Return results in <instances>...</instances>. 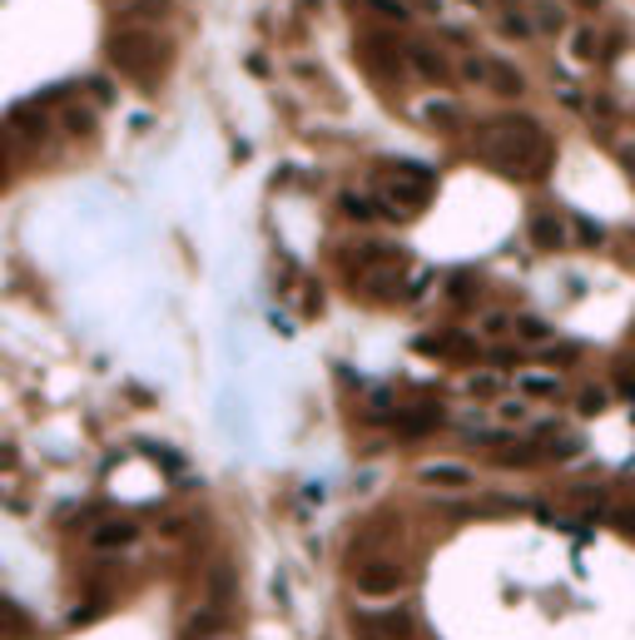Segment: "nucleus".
<instances>
[{
	"mask_svg": "<svg viewBox=\"0 0 635 640\" xmlns=\"http://www.w3.org/2000/svg\"><path fill=\"white\" fill-rule=\"evenodd\" d=\"M477 150L506 179H541L546 159H551V144L531 115H502V120H492L482 130V140H477Z\"/></svg>",
	"mask_w": 635,
	"mask_h": 640,
	"instance_id": "f257e3e1",
	"label": "nucleus"
},
{
	"mask_svg": "<svg viewBox=\"0 0 635 640\" xmlns=\"http://www.w3.org/2000/svg\"><path fill=\"white\" fill-rule=\"evenodd\" d=\"M189 640H199V636H189Z\"/></svg>",
	"mask_w": 635,
	"mask_h": 640,
	"instance_id": "4c0bfd02",
	"label": "nucleus"
},
{
	"mask_svg": "<svg viewBox=\"0 0 635 640\" xmlns=\"http://www.w3.org/2000/svg\"><path fill=\"white\" fill-rule=\"evenodd\" d=\"M134 542H140L134 517H105L85 532V546H95V552H115V546H134Z\"/></svg>",
	"mask_w": 635,
	"mask_h": 640,
	"instance_id": "1a4fd4ad",
	"label": "nucleus"
},
{
	"mask_svg": "<svg viewBox=\"0 0 635 640\" xmlns=\"http://www.w3.org/2000/svg\"><path fill=\"white\" fill-rule=\"evenodd\" d=\"M408 5H418L422 15H437L442 11V0H408Z\"/></svg>",
	"mask_w": 635,
	"mask_h": 640,
	"instance_id": "72a5a7b5",
	"label": "nucleus"
},
{
	"mask_svg": "<svg viewBox=\"0 0 635 640\" xmlns=\"http://www.w3.org/2000/svg\"><path fill=\"white\" fill-rule=\"evenodd\" d=\"M442 423H447L442 402H418V407H398V417H392V427H398L402 437H427V432H437Z\"/></svg>",
	"mask_w": 635,
	"mask_h": 640,
	"instance_id": "f8f14e48",
	"label": "nucleus"
},
{
	"mask_svg": "<svg viewBox=\"0 0 635 640\" xmlns=\"http://www.w3.org/2000/svg\"><path fill=\"white\" fill-rule=\"evenodd\" d=\"M422 120H427L432 130L452 134V130H462V105H457V99H427V105H422Z\"/></svg>",
	"mask_w": 635,
	"mask_h": 640,
	"instance_id": "dca6fc26",
	"label": "nucleus"
},
{
	"mask_svg": "<svg viewBox=\"0 0 635 640\" xmlns=\"http://www.w3.org/2000/svg\"><path fill=\"white\" fill-rule=\"evenodd\" d=\"M422 353H432V358H477V343L467 333H432L422 337Z\"/></svg>",
	"mask_w": 635,
	"mask_h": 640,
	"instance_id": "2eb2a0df",
	"label": "nucleus"
},
{
	"mask_svg": "<svg viewBox=\"0 0 635 640\" xmlns=\"http://www.w3.org/2000/svg\"><path fill=\"white\" fill-rule=\"evenodd\" d=\"M15 462V452H5V447H0V467H11Z\"/></svg>",
	"mask_w": 635,
	"mask_h": 640,
	"instance_id": "f704fd0d",
	"label": "nucleus"
},
{
	"mask_svg": "<svg viewBox=\"0 0 635 640\" xmlns=\"http://www.w3.org/2000/svg\"><path fill=\"white\" fill-rule=\"evenodd\" d=\"M418 482L422 487H442V491H472L477 472L467 462H427V467H418Z\"/></svg>",
	"mask_w": 635,
	"mask_h": 640,
	"instance_id": "9d476101",
	"label": "nucleus"
},
{
	"mask_svg": "<svg viewBox=\"0 0 635 640\" xmlns=\"http://www.w3.org/2000/svg\"><path fill=\"white\" fill-rule=\"evenodd\" d=\"M561 501H566L576 517L601 521L615 497H611V487H601V482H566V487H561Z\"/></svg>",
	"mask_w": 635,
	"mask_h": 640,
	"instance_id": "6e6552de",
	"label": "nucleus"
},
{
	"mask_svg": "<svg viewBox=\"0 0 635 640\" xmlns=\"http://www.w3.org/2000/svg\"><path fill=\"white\" fill-rule=\"evenodd\" d=\"M408 50V70L418 80H427V85H452L457 80V70H452V60L437 50V45H427V40H408L402 45Z\"/></svg>",
	"mask_w": 635,
	"mask_h": 640,
	"instance_id": "0eeeda50",
	"label": "nucleus"
},
{
	"mask_svg": "<svg viewBox=\"0 0 635 640\" xmlns=\"http://www.w3.org/2000/svg\"><path fill=\"white\" fill-rule=\"evenodd\" d=\"M21 636H31V616L15 601L0 596V640H21Z\"/></svg>",
	"mask_w": 635,
	"mask_h": 640,
	"instance_id": "6ab92c4d",
	"label": "nucleus"
},
{
	"mask_svg": "<svg viewBox=\"0 0 635 640\" xmlns=\"http://www.w3.org/2000/svg\"><path fill=\"white\" fill-rule=\"evenodd\" d=\"M408 581H412V571L398 561V556H388V552L363 556V561L353 566V591H357V596H367V601L402 596V591H408Z\"/></svg>",
	"mask_w": 635,
	"mask_h": 640,
	"instance_id": "20e7f679",
	"label": "nucleus"
},
{
	"mask_svg": "<svg viewBox=\"0 0 635 640\" xmlns=\"http://www.w3.org/2000/svg\"><path fill=\"white\" fill-rule=\"evenodd\" d=\"M357 50H363V66L373 70L377 80H398L402 85V75H408V50H402L392 35H363Z\"/></svg>",
	"mask_w": 635,
	"mask_h": 640,
	"instance_id": "423d86ee",
	"label": "nucleus"
},
{
	"mask_svg": "<svg viewBox=\"0 0 635 640\" xmlns=\"http://www.w3.org/2000/svg\"><path fill=\"white\" fill-rule=\"evenodd\" d=\"M486 90H496L502 99H521L527 95V75L511 60H486Z\"/></svg>",
	"mask_w": 635,
	"mask_h": 640,
	"instance_id": "ddd939ff",
	"label": "nucleus"
},
{
	"mask_svg": "<svg viewBox=\"0 0 635 640\" xmlns=\"http://www.w3.org/2000/svg\"><path fill=\"white\" fill-rule=\"evenodd\" d=\"M348 626H353L357 640H412L418 636L412 606H367V611H353Z\"/></svg>",
	"mask_w": 635,
	"mask_h": 640,
	"instance_id": "39448f33",
	"label": "nucleus"
},
{
	"mask_svg": "<svg viewBox=\"0 0 635 640\" xmlns=\"http://www.w3.org/2000/svg\"><path fill=\"white\" fill-rule=\"evenodd\" d=\"M517 328V318H506V313H482V337H506Z\"/></svg>",
	"mask_w": 635,
	"mask_h": 640,
	"instance_id": "a878e982",
	"label": "nucleus"
},
{
	"mask_svg": "<svg viewBox=\"0 0 635 640\" xmlns=\"http://www.w3.org/2000/svg\"><path fill=\"white\" fill-rule=\"evenodd\" d=\"M432 189H437V174L427 169V164H412V159H398L388 164V174H383V204L392 209V218H412L427 209Z\"/></svg>",
	"mask_w": 635,
	"mask_h": 640,
	"instance_id": "7ed1b4c3",
	"label": "nucleus"
},
{
	"mask_svg": "<svg viewBox=\"0 0 635 640\" xmlns=\"http://www.w3.org/2000/svg\"><path fill=\"white\" fill-rule=\"evenodd\" d=\"M353 5H363L373 21H383V25H408L412 21V5L408 0H353Z\"/></svg>",
	"mask_w": 635,
	"mask_h": 640,
	"instance_id": "f3484780",
	"label": "nucleus"
},
{
	"mask_svg": "<svg viewBox=\"0 0 635 640\" xmlns=\"http://www.w3.org/2000/svg\"><path fill=\"white\" fill-rule=\"evenodd\" d=\"M527 413H531L527 402H502V407H496V417H502V423H506V427H517V423H527Z\"/></svg>",
	"mask_w": 635,
	"mask_h": 640,
	"instance_id": "7c9ffc66",
	"label": "nucleus"
},
{
	"mask_svg": "<svg viewBox=\"0 0 635 640\" xmlns=\"http://www.w3.org/2000/svg\"><path fill=\"white\" fill-rule=\"evenodd\" d=\"M502 35L506 40H531V35H537V25H531V15H521V11H502Z\"/></svg>",
	"mask_w": 635,
	"mask_h": 640,
	"instance_id": "b1692460",
	"label": "nucleus"
},
{
	"mask_svg": "<svg viewBox=\"0 0 635 640\" xmlns=\"http://www.w3.org/2000/svg\"><path fill=\"white\" fill-rule=\"evenodd\" d=\"M527 234H531V244H537L541 253H561V249H566V239H571L566 218H561L556 209H537V214H531V224H527Z\"/></svg>",
	"mask_w": 635,
	"mask_h": 640,
	"instance_id": "9b49d317",
	"label": "nucleus"
},
{
	"mask_svg": "<svg viewBox=\"0 0 635 640\" xmlns=\"http://www.w3.org/2000/svg\"><path fill=\"white\" fill-rule=\"evenodd\" d=\"M467 5H486V0H467Z\"/></svg>",
	"mask_w": 635,
	"mask_h": 640,
	"instance_id": "e433bc0d",
	"label": "nucleus"
},
{
	"mask_svg": "<svg viewBox=\"0 0 635 640\" xmlns=\"http://www.w3.org/2000/svg\"><path fill=\"white\" fill-rule=\"evenodd\" d=\"M581 358V347H571V343H546L541 347V363H576Z\"/></svg>",
	"mask_w": 635,
	"mask_h": 640,
	"instance_id": "c85d7f7f",
	"label": "nucleus"
},
{
	"mask_svg": "<svg viewBox=\"0 0 635 640\" xmlns=\"http://www.w3.org/2000/svg\"><path fill=\"white\" fill-rule=\"evenodd\" d=\"M531 25H537L541 35H561L566 31V11H561L556 0H537V5H531Z\"/></svg>",
	"mask_w": 635,
	"mask_h": 640,
	"instance_id": "aec40b11",
	"label": "nucleus"
},
{
	"mask_svg": "<svg viewBox=\"0 0 635 640\" xmlns=\"http://www.w3.org/2000/svg\"><path fill=\"white\" fill-rule=\"evenodd\" d=\"M457 75H462L467 85H486V60L482 55H467L462 66H457Z\"/></svg>",
	"mask_w": 635,
	"mask_h": 640,
	"instance_id": "393cba45",
	"label": "nucleus"
},
{
	"mask_svg": "<svg viewBox=\"0 0 635 640\" xmlns=\"http://www.w3.org/2000/svg\"><path fill=\"white\" fill-rule=\"evenodd\" d=\"M511 333H517V337H521V343H527V347H546L551 337H556V328H551L546 318H537V313H521V318H517V328H511Z\"/></svg>",
	"mask_w": 635,
	"mask_h": 640,
	"instance_id": "a211bd4d",
	"label": "nucleus"
},
{
	"mask_svg": "<svg viewBox=\"0 0 635 640\" xmlns=\"http://www.w3.org/2000/svg\"><path fill=\"white\" fill-rule=\"evenodd\" d=\"M467 392H472V398H496V392H502V378H492V372H477V378H467Z\"/></svg>",
	"mask_w": 635,
	"mask_h": 640,
	"instance_id": "bb28decb",
	"label": "nucleus"
},
{
	"mask_svg": "<svg viewBox=\"0 0 635 640\" xmlns=\"http://www.w3.org/2000/svg\"><path fill=\"white\" fill-rule=\"evenodd\" d=\"M601 521L611 526V532H621V536H631V542H635V507H631V501H611Z\"/></svg>",
	"mask_w": 635,
	"mask_h": 640,
	"instance_id": "4be33fe9",
	"label": "nucleus"
},
{
	"mask_svg": "<svg viewBox=\"0 0 635 640\" xmlns=\"http://www.w3.org/2000/svg\"><path fill=\"white\" fill-rule=\"evenodd\" d=\"M502 5H506V11H517V0H502Z\"/></svg>",
	"mask_w": 635,
	"mask_h": 640,
	"instance_id": "c9c22d12",
	"label": "nucleus"
},
{
	"mask_svg": "<svg viewBox=\"0 0 635 640\" xmlns=\"http://www.w3.org/2000/svg\"><path fill=\"white\" fill-rule=\"evenodd\" d=\"M571 228H576V239H581V244H591V249H601V244H605L601 224H591V218H576Z\"/></svg>",
	"mask_w": 635,
	"mask_h": 640,
	"instance_id": "c756f323",
	"label": "nucleus"
},
{
	"mask_svg": "<svg viewBox=\"0 0 635 640\" xmlns=\"http://www.w3.org/2000/svg\"><path fill=\"white\" fill-rule=\"evenodd\" d=\"M566 45H571L576 60H596V55H601V35H596V25H576Z\"/></svg>",
	"mask_w": 635,
	"mask_h": 640,
	"instance_id": "412c9836",
	"label": "nucleus"
},
{
	"mask_svg": "<svg viewBox=\"0 0 635 640\" xmlns=\"http://www.w3.org/2000/svg\"><path fill=\"white\" fill-rule=\"evenodd\" d=\"M576 407H581L586 417L605 413V392H601V388H581V392H576Z\"/></svg>",
	"mask_w": 635,
	"mask_h": 640,
	"instance_id": "cd10ccee",
	"label": "nucleus"
},
{
	"mask_svg": "<svg viewBox=\"0 0 635 640\" xmlns=\"http://www.w3.org/2000/svg\"><path fill=\"white\" fill-rule=\"evenodd\" d=\"M109 66L125 80H134V85H154L164 75V66H169V45L150 25H119L109 35Z\"/></svg>",
	"mask_w": 635,
	"mask_h": 640,
	"instance_id": "f03ea898",
	"label": "nucleus"
},
{
	"mask_svg": "<svg viewBox=\"0 0 635 640\" xmlns=\"http://www.w3.org/2000/svg\"><path fill=\"white\" fill-rule=\"evenodd\" d=\"M615 382H621V392H631V398H635V353H631V358H621V368H615Z\"/></svg>",
	"mask_w": 635,
	"mask_h": 640,
	"instance_id": "473e14b6",
	"label": "nucleus"
},
{
	"mask_svg": "<svg viewBox=\"0 0 635 640\" xmlns=\"http://www.w3.org/2000/svg\"><path fill=\"white\" fill-rule=\"evenodd\" d=\"M15 140H11V130H5V125H0V179H5V169H11V159H15Z\"/></svg>",
	"mask_w": 635,
	"mask_h": 640,
	"instance_id": "2f4dec72",
	"label": "nucleus"
},
{
	"mask_svg": "<svg viewBox=\"0 0 635 640\" xmlns=\"http://www.w3.org/2000/svg\"><path fill=\"white\" fill-rule=\"evenodd\" d=\"M338 209H343V218H353V224H377V218H392V209L383 204V199L373 194H338Z\"/></svg>",
	"mask_w": 635,
	"mask_h": 640,
	"instance_id": "4468645a",
	"label": "nucleus"
},
{
	"mask_svg": "<svg viewBox=\"0 0 635 640\" xmlns=\"http://www.w3.org/2000/svg\"><path fill=\"white\" fill-rule=\"evenodd\" d=\"M521 392L527 398H561V378H546V372H521Z\"/></svg>",
	"mask_w": 635,
	"mask_h": 640,
	"instance_id": "5701e85b",
	"label": "nucleus"
}]
</instances>
